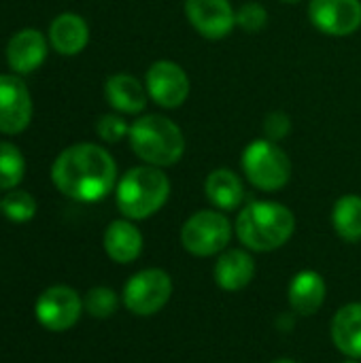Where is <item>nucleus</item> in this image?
<instances>
[{"mask_svg":"<svg viewBox=\"0 0 361 363\" xmlns=\"http://www.w3.org/2000/svg\"><path fill=\"white\" fill-rule=\"evenodd\" d=\"M51 181L66 198L89 204L111 194L117 183V166L104 147L77 143L55 157L51 166Z\"/></svg>","mask_w":361,"mask_h":363,"instance_id":"f257e3e1","label":"nucleus"},{"mask_svg":"<svg viewBox=\"0 0 361 363\" xmlns=\"http://www.w3.org/2000/svg\"><path fill=\"white\" fill-rule=\"evenodd\" d=\"M313 26L330 36H349L361 26L360 0H311Z\"/></svg>","mask_w":361,"mask_h":363,"instance_id":"9b49d317","label":"nucleus"},{"mask_svg":"<svg viewBox=\"0 0 361 363\" xmlns=\"http://www.w3.org/2000/svg\"><path fill=\"white\" fill-rule=\"evenodd\" d=\"M170 196V181L157 166L130 168L115 187L117 208L128 219L155 215Z\"/></svg>","mask_w":361,"mask_h":363,"instance_id":"7ed1b4c3","label":"nucleus"},{"mask_svg":"<svg viewBox=\"0 0 361 363\" xmlns=\"http://www.w3.org/2000/svg\"><path fill=\"white\" fill-rule=\"evenodd\" d=\"M26 177V157L17 145L0 140V191L15 189Z\"/></svg>","mask_w":361,"mask_h":363,"instance_id":"4be33fe9","label":"nucleus"},{"mask_svg":"<svg viewBox=\"0 0 361 363\" xmlns=\"http://www.w3.org/2000/svg\"><path fill=\"white\" fill-rule=\"evenodd\" d=\"M326 294H328V287H326L323 277L315 270H302L291 279L289 289H287V300L296 315L311 317L323 306Z\"/></svg>","mask_w":361,"mask_h":363,"instance_id":"2eb2a0df","label":"nucleus"},{"mask_svg":"<svg viewBox=\"0 0 361 363\" xmlns=\"http://www.w3.org/2000/svg\"><path fill=\"white\" fill-rule=\"evenodd\" d=\"M274 363H296V362H291V359H279V362H274Z\"/></svg>","mask_w":361,"mask_h":363,"instance_id":"c85d7f7f","label":"nucleus"},{"mask_svg":"<svg viewBox=\"0 0 361 363\" xmlns=\"http://www.w3.org/2000/svg\"><path fill=\"white\" fill-rule=\"evenodd\" d=\"M104 96L117 113L136 115L147 106L149 94H147V87H143L138 83V79H134L132 74L119 72V74H113L106 79Z\"/></svg>","mask_w":361,"mask_h":363,"instance_id":"a211bd4d","label":"nucleus"},{"mask_svg":"<svg viewBox=\"0 0 361 363\" xmlns=\"http://www.w3.org/2000/svg\"><path fill=\"white\" fill-rule=\"evenodd\" d=\"M204 194L211 200V204H215L221 211H234L245 198L238 174H234L228 168H217L206 177Z\"/></svg>","mask_w":361,"mask_h":363,"instance_id":"aec40b11","label":"nucleus"},{"mask_svg":"<svg viewBox=\"0 0 361 363\" xmlns=\"http://www.w3.org/2000/svg\"><path fill=\"white\" fill-rule=\"evenodd\" d=\"M268 23V11L260 2H247L236 11V26L245 32H260Z\"/></svg>","mask_w":361,"mask_h":363,"instance_id":"393cba45","label":"nucleus"},{"mask_svg":"<svg viewBox=\"0 0 361 363\" xmlns=\"http://www.w3.org/2000/svg\"><path fill=\"white\" fill-rule=\"evenodd\" d=\"M83 311V300L72 287L53 285L45 289L34 306L36 321L49 332H66L70 330Z\"/></svg>","mask_w":361,"mask_h":363,"instance_id":"6e6552de","label":"nucleus"},{"mask_svg":"<svg viewBox=\"0 0 361 363\" xmlns=\"http://www.w3.org/2000/svg\"><path fill=\"white\" fill-rule=\"evenodd\" d=\"M47 38L60 55H79L89 43V26L77 13H60L51 21Z\"/></svg>","mask_w":361,"mask_h":363,"instance_id":"4468645a","label":"nucleus"},{"mask_svg":"<svg viewBox=\"0 0 361 363\" xmlns=\"http://www.w3.org/2000/svg\"><path fill=\"white\" fill-rule=\"evenodd\" d=\"M145 87L151 100L164 108H179L189 96V77L185 70L168 60L151 64L147 70Z\"/></svg>","mask_w":361,"mask_h":363,"instance_id":"9d476101","label":"nucleus"},{"mask_svg":"<svg viewBox=\"0 0 361 363\" xmlns=\"http://www.w3.org/2000/svg\"><path fill=\"white\" fill-rule=\"evenodd\" d=\"M119 306V296L109 287H94L87 291L83 300V308L94 319H109Z\"/></svg>","mask_w":361,"mask_h":363,"instance_id":"b1692460","label":"nucleus"},{"mask_svg":"<svg viewBox=\"0 0 361 363\" xmlns=\"http://www.w3.org/2000/svg\"><path fill=\"white\" fill-rule=\"evenodd\" d=\"M345 363H357V362H345Z\"/></svg>","mask_w":361,"mask_h":363,"instance_id":"c756f323","label":"nucleus"},{"mask_svg":"<svg viewBox=\"0 0 361 363\" xmlns=\"http://www.w3.org/2000/svg\"><path fill=\"white\" fill-rule=\"evenodd\" d=\"M296 230L294 213L279 202H251L236 219L238 240L257 253L283 247Z\"/></svg>","mask_w":361,"mask_h":363,"instance_id":"f03ea898","label":"nucleus"},{"mask_svg":"<svg viewBox=\"0 0 361 363\" xmlns=\"http://www.w3.org/2000/svg\"><path fill=\"white\" fill-rule=\"evenodd\" d=\"M2 215L13 223H28L36 215V200L23 189H11L0 202Z\"/></svg>","mask_w":361,"mask_h":363,"instance_id":"5701e85b","label":"nucleus"},{"mask_svg":"<svg viewBox=\"0 0 361 363\" xmlns=\"http://www.w3.org/2000/svg\"><path fill=\"white\" fill-rule=\"evenodd\" d=\"M255 277V262L243 249L223 251L215 264V283L223 291L245 289Z\"/></svg>","mask_w":361,"mask_h":363,"instance_id":"dca6fc26","label":"nucleus"},{"mask_svg":"<svg viewBox=\"0 0 361 363\" xmlns=\"http://www.w3.org/2000/svg\"><path fill=\"white\" fill-rule=\"evenodd\" d=\"M104 251L117 264H132L134 259H138L143 251L140 230L126 219L109 223L104 232Z\"/></svg>","mask_w":361,"mask_h":363,"instance_id":"f3484780","label":"nucleus"},{"mask_svg":"<svg viewBox=\"0 0 361 363\" xmlns=\"http://www.w3.org/2000/svg\"><path fill=\"white\" fill-rule=\"evenodd\" d=\"M332 223L336 234L347 242L361 240V196H343L332 211Z\"/></svg>","mask_w":361,"mask_h":363,"instance_id":"412c9836","label":"nucleus"},{"mask_svg":"<svg viewBox=\"0 0 361 363\" xmlns=\"http://www.w3.org/2000/svg\"><path fill=\"white\" fill-rule=\"evenodd\" d=\"M281 2H285V4H296V2H300V0H281Z\"/></svg>","mask_w":361,"mask_h":363,"instance_id":"cd10ccee","label":"nucleus"},{"mask_svg":"<svg viewBox=\"0 0 361 363\" xmlns=\"http://www.w3.org/2000/svg\"><path fill=\"white\" fill-rule=\"evenodd\" d=\"M243 170L262 191H279L291 179V162L274 140H253L243 153Z\"/></svg>","mask_w":361,"mask_h":363,"instance_id":"39448f33","label":"nucleus"},{"mask_svg":"<svg viewBox=\"0 0 361 363\" xmlns=\"http://www.w3.org/2000/svg\"><path fill=\"white\" fill-rule=\"evenodd\" d=\"M172 296V279L166 270L147 268L136 272L123 287V304L132 315L151 317L162 311Z\"/></svg>","mask_w":361,"mask_h":363,"instance_id":"0eeeda50","label":"nucleus"},{"mask_svg":"<svg viewBox=\"0 0 361 363\" xmlns=\"http://www.w3.org/2000/svg\"><path fill=\"white\" fill-rule=\"evenodd\" d=\"M289 130H291V121H289V117L283 111L270 113L266 117V121H264V132H266L268 140H274L277 143V140L285 138Z\"/></svg>","mask_w":361,"mask_h":363,"instance_id":"bb28decb","label":"nucleus"},{"mask_svg":"<svg viewBox=\"0 0 361 363\" xmlns=\"http://www.w3.org/2000/svg\"><path fill=\"white\" fill-rule=\"evenodd\" d=\"M130 147L149 166H172L185 153L181 128L164 115H145L130 125Z\"/></svg>","mask_w":361,"mask_h":363,"instance_id":"20e7f679","label":"nucleus"},{"mask_svg":"<svg viewBox=\"0 0 361 363\" xmlns=\"http://www.w3.org/2000/svg\"><path fill=\"white\" fill-rule=\"evenodd\" d=\"M47 51H49V38H45L40 30L21 28L6 43V64L11 72L19 77L32 74L47 60Z\"/></svg>","mask_w":361,"mask_h":363,"instance_id":"ddd939ff","label":"nucleus"},{"mask_svg":"<svg viewBox=\"0 0 361 363\" xmlns=\"http://www.w3.org/2000/svg\"><path fill=\"white\" fill-rule=\"evenodd\" d=\"M96 132L104 143H119L121 138H126L130 134V125L119 115L109 113L96 121Z\"/></svg>","mask_w":361,"mask_h":363,"instance_id":"a878e982","label":"nucleus"},{"mask_svg":"<svg viewBox=\"0 0 361 363\" xmlns=\"http://www.w3.org/2000/svg\"><path fill=\"white\" fill-rule=\"evenodd\" d=\"M32 121V94L15 72L0 74V134H21Z\"/></svg>","mask_w":361,"mask_h":363,"instance_id":"1a4fd4ad","label":"nucleus"},{"mask_svg":"<svg viewBox=\"0 0 361 363\" xmlns=\"http://www.w3.org/2000/svg\"><path fill=\"white\" fill-rule=\"evenodd\" d=\"M332 340L336 349L351 357L361 359V304L353 302L343 306L332 321Z\"/></svg>","mask_w":361,"mask_h":363,"instance_id":"6ab92c4d","label":"nucleus"},{"mask_svg":"<svg viewBox=\"0 0 361 363\" xmlns=\"http://www.w3.org/2000/svg\"><path fill=\"white\" fill-rule=\"evenodd\" d=\"M232 238V225L217 211H198L181 228L183 249L196 257L221 253Z\"/></svg>","mask_w":361,"mask_h":363,"instance_id":"423d86ee","label":"nucleus"},{"mask_svg":"<svg viewBox=\"0 0 361 363\" xmlns=\"http://www.w3.org/2000/svg\"><path fill=\"white\" fill-rule=\"evenodd\" d=\"M187 21L204 38H226L236 26V11L230 0H185Z\"/></svg>","mask_w":361,"mask_h":363,"instance_id":"f8f14e48","label":"nucleus"},{"mask_svg":"<svg viewBox=\"0 0 361 363\" xmlns=\"http://www.w3.org/2000/svg\"><path fill=\"white\" fill-rule=\"evenodd\" d=\"M0 213H2V211H0Z\"/></svg>","mask_w":361,"mask_h":363,"instance_id":"7c9ffc66","label":"nucleus"}]
</instances>
